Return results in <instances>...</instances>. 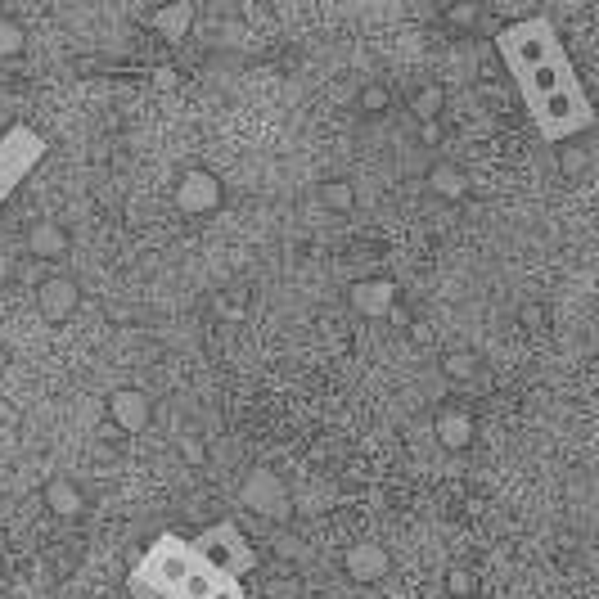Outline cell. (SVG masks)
<instances>
[{"label":"cell","mask_w":599,"mask_h":599,"mask_svg":"<svg viewBox=\"0 0 599 599\" xmlns=\"http://www.w3.org/2000/svg\"><path fill=\"white\" fill-rule=\"evenodd\" d=\"M199 568V554L185 536H158L145 554H140L136 572H131L127 590L131 599H172V590L185 581V572Z\"/></svg>","instance_id":"6da1fadb"},{"label":"cell","mask_w":599,"mask_h":599,"mask_svg":"<svg viewBox=\"0 0 599 599\" xmlns=\"http://www.w3.org/2000/svg\"><path fill=\"white\" fill-rule=\"evenodd\" d=\"M559 50H563V41H559V32H554V23L545 19V14L518 19V23H509V28L496 32V55H500V64L509 68V77L545 64V59L559 55Z\"/></svg>","instance_id":"7a4b0ae2"},{"label":"cell","mask_w":599,"mask_h":599,"mask_svg":"<svg viewBox=\"0 0 599 599\" xmlns=\"http://www.w3.org/2000/svg\"><path fill=\"white\" fill-rule=\"evenodd\" d=\"M190 545L203 568L221 572V577H248V572L257 568L253 545L244 541V532H239L235 523H208Z\"/></svg>","instance_id":"3957f363"},{"label":"cell","mask_w":599,"mask_h":599,"mask_svg":"<svg viewBox=\"0 0 599 599\" xmlns=\"http://www.w3.org/2000/svg\"><path fill=\"white\" fill-rule=\"evenodd\" d=\"M46 149H50L46 136L32 131V127H23V122H14V127L0 136V208H5V203L14 199V190H19V185L41 167Z\"/></svg>","instance_id":"277c9868"},{"label":"cell","mask_w":599,"mask_h":599,"mask_svg":"<svg viewBox=\"0 0 599 599\" xmlns=\"http://www.w3.org/2000/svg\"><path fill=\"white\" fill-rule=\"evenodd\" d=\"M239 500H244L248 514L266 518V523H289L293 509H298L293 487L275 469H266V464H257V469L244 473V482H239Z\"/></svg>","instance_id":"5b68a950"},{"label":"cell","mask_w":599,"mask_h":599,"mask_svg":"<svg viewBox=\"0 0 599 599\" xmlns=\"http://www.w3.org/2000/svg\"><path fill=\"white\" fill-rule=\"evenodd\" d=\"M226 190H221V176L208 172V167H185L172 185V203L185 212V217H212L221 208Z\"/></svg>","instance_id":"8992f818"},{"label":"cell","mask_w":599,"mask_h":599,"mask_svg":"<svg viewBox=\"0 0 599 599\" xmlns=\"http://www.w3.org/2000/svg\"><path fill=\"white\" fill-rule=\"evenodd\" d=\"M514 82H518V95H523V104H532V100H541V95L559 91V86L581 82V77H577V68H572L568 50H559V55H550L545 64H536V68H527V73H518Z\"/></svg>","instance_id":"52a82bcc"},{"label":"cell","mask_w":599,"mask_h":599,"mask_svg":"<svg viewBox=\"0 0 599 599\" xmlns=\"http://www.w3.org/2000/svg\"><path fill=\"white\" fill-rule=\"evenodd\" d=\"M104 410H109V424L127 437L145 433V428L154 424V401H149L145 388H113Z\"/></svg>","instance_id":"ba28073f"},{"label":"cell","mask_w":599,"mask_h":599,"mask_svg":"<svg viewBox=\"0 0 599 599\" xmlns=\"http://www.w3.org/2000/svg\"><path fill=\"white\" fill-rule=\"evenodd\" d=\"M77 307H82V284H77L73 275H46V280L37 284V311H41V320H50V325H64V320L77 316Z\"/></svg>","instance_id":"9c48e42d"},{"label":"cell","mask_w":599,"mask_h":599,"mask_svg":"<svg viewBox=\"0 0 599 599\" xmlns=\"http://www.w3.org/2000/svg\"><path fill=\"white\" fill-rule=\"evenodd\" d=\"M388 568H392V554L379 541H356L343 550V572L356 586H379L388 577Z\"/></svg>","instance_id":"30bf717a"},{"label":"cell","mask_w":599,"mask_h":599,"mask_svg":"<svg viewBox=\"0 0 599 599\" xmlns=\"http://www.w3.org/2000/svg\"><path fill=\"white\" fill-rule=\"evenodd\" d=\"M347 307L365 320H383L397 307V284H392L388 275H365V280H356L352 289H347Z\"/></svg>","instance_id":"8fae6325"},{"label":"cell","mask_w":599,"mask_h":599,"mask_svg":"<svg viewBox=\"0 0 599 599\" xmlns=\"http://www.w3.org/2000/svg\"><path fill=\"white\" fill-rule=\"evenodd\" d=\"M23 248H28V257H37V262H64L68 253H73V235H68L64 221L55 217H41L28 226V235H23Z\"/></svg>","instance_id":"7c38bea8"},{"label":"cell","mask_w":599,"mask_h":599,"mask_svg":"<svg viewBox=\"0 0 599 599\" xmlns=\"http://www.w3.org/2000/svg\"><path fill=\"white\" fill-rule=\"evenodd\" d=\"M433 437H437V446H442V451L464 455L473 442H478V419H473L464 406H442L433 415Z\"/></svg>","instance_id":"4fadbf2b"},{"label":"cell","mask_w":599,"mask_h":599,"mask_svg":"<svg viewBox=\"0 0 599 599\" xmlns=\"http://www.w3.org/2000/svg\"><path fill=\"white\" fill-rule=\"evenodd\" d=\"M194 19H199V10H194V0H167V5H158L154 10V32L167 41V46H181L185 37L194 32Z\"/></svg>","instance_id":"5bb4252c"},{"label":"cell","mask_w":599,"mask_h":599,"mask_svg":"<svg viewBox=\"0 0 599 599\" xmlns=\"http://www.w3.org/2000/svg\"><path fill=\"white\" fill-rule=\"evenodd\" d=\"M41 500H46V509L55 518H82L86 514V491L77 487L73 478H50L46 487H41Z\"/></svg>","instance_id":"9a60e30c"},{"label":"cell","mask_w":599,"mask_h":599,"mask_svg":"<svg viewBox=\"0 0 599 599\" xmlns=\"http://www.w3.org/2000/svg\"><path fill=\"white\" fill-rule=\"evenodd\" d=\"M428 190L442 203H464L469 199V176H464L460 163H433L428 167Z\"/></svg>","instance_id":"2e32d148"},{"label":"cell","mask_w":599,"mask_h":599,"mask_svg":"<svg viewBox=\"0 0 599 599\" xmlns=\"http://www.w3.org/2000/svg\"><path fill=\"white\" fill-rule=\"evenodd\" d=\"M437 370H442L446 383H473L482 374V356L473 352V347H446V352L437 356Z\"/></svg>","instance_id":"e0dca14e"},{"label":"cell","mask_w":599,"mask_h":599,"mask_svg":"<svg viewBox=\"0 0 599 599\" xmlns=\"http://www.w3.org/2000/svg\"><path fill=\"white\" fill-rule=\"evenodd\" d=\"M446 113V91L437 82H424L410 91V118L415 122H442Z\"/></svg>","instance_id":"ac0fdd59"},{"label":"cell","mask_w":599,"mask_h":599,"mask_svg":"<svg viewBox=\"0 0 599 599\" xmlns=\"http://www.w3.org/2000/svg\"><path fill=\"white\" fill-rule=\"evenodd\" d=\"M442 23L451 32H473L482 23V0H442Z\"/></svg>","instance_id":"d6986e66"},{"label":"cell","mask_w":599,"mask_h":599,"mask_svg":"<svg viewBox=\"0 0 599 599\" xmlns=\"http://www.w3.org/2000/svg\"><path fill=\"white\" fill-rule=\"evenodd\" d=\"M320 203H325V212H334V217H343V212L356 208V185L343 181V176H334V181L320 185Z\"/></svg>","instance_id":"ffe728a7"},{"label":"cell","mask_w":599,"mask_h":599,"mask_svg":"<svg viewBox=\"0 0 599 599\" xmlns=\"http://www.w3.org/2000/svg\"><path fill=\"white\" fill-rule=\"evenodd\" d=\"M23 50H28V28L19 19H10V14H0V64L19 59Z\"/></svg>","instance_id":"44dd1931"},{"label":"cell","mask_w":599,"mask_h":599,"mask_svg":"<svg viewBox=\"0 0 599 599\" xmlns=\"http://www.w3.org/2000/svg\"><path fill=\"white\" fill-rule=\"evenodd\" d=\"M356 109H361L365 118H383V113L392 109V91L383 82H365L361 95H356Z\"/></svg>","instance_id":"7402d4cb"},{"label":"cell","mask_w":599,"mask_h":599,"mask_svg":"<svg viewBox=\"0 0 599 599\" xmlns=\"http://www.w3.org/2000/svg\"><path fill=\"white\" fill-rule=\"evenodd\" d=\"M446 595L451 599H478V572L464 568V563H455V568L446 572Z\"/></svg>","instance_id":"603a6c76"},{"label":"cell","mask_w":599,"mask_h":599,"mask_svg":"<svg viewBox=\"0 0 599 599\" xmlns=\"http://www.w3.org/2000/svg\"><path fill=\"white\" fill-rule=\"evenodd\" d=\"M559 167H563L568 176H581V172L590 167V154L577 145V140H563V145H559Z\"/></svg>","instance_id":"cb8c5ba5"},{"label":"cell","mask_w":599,"mask_h":599,"mask_svg":"<svg viewBox=\"0 0 599 599\" xmlns=\"http://www.w3.org/2000/svg\"><path fill=\"white\" fill-rule=\"evenodd\" d=\"M208 599H248V595H244V586H239V577H221Z\"/></svg>","instance_id":"d4e9b609"},{"label":"cell","mask_w":599,"mask_h":599,"mask_svg":"<svg viewBox=\"0 0 599 599\" xmlns=\"http://www.w3.org/2000/svg\"><path fill=\"white\" fill-rule=\"evenodd\" d=\"M419 140H424V149H437L442 145V122H419Z\"/></svg>","instance_id":"484cf974"},{"label":"cell","mask_w":599,"mask_h":599,"mask_svg":"<svg viewBox=\"0 0 599 599\" xmlns=\"http://www.w3.org/2000/svg\"><path fill=\"white\" fill-rule=\"evenodd\" d=\"M181 451H185V460H190V464H203V460H208V446H203L199 437H185Z\"/></svg>","instance_id":"4316f807"},{"label":"cell","mask_w":599,"mask_h":599,"mask_svg":"<svg viewBox=\"0 0 599 599\" xmlns=\"http://www.w3.org/2000/svg\"><path fill=\"white\" fill-rule=\"evenodd\" d=\"M437 5H442V0H437Z\"/></svg>","instance_id":"83f0119b"}]
</instances>
